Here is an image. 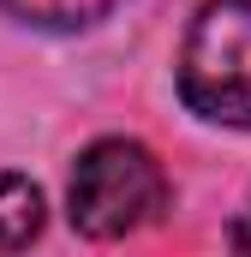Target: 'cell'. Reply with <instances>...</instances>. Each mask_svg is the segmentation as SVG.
Segmentation results:
<instances>
[{"instance_id": "obj_1", "label": "cell", "mask_w": 251, "mask_h": 257, "mask_svg": "<svg viewBox=\"0 0 251 257\" xmlns=\"http://www.w3.org/2000/svg\"><path fill=\"white\" fill-rule=\"evenodd\" d=\"M66 209H72V227L84 239H126L168 209V174L144 144L102 138L78 156Z\"/></svg>"}, {"instance_id": "obj_2", "label": "cell", "mask_w": 251, "mask_h": 257, "mask_svg": "<svg viewBox=\"0 0 251 257\" xmlns=\"http://www.w3.org/2000/svg\"><path fill=\"white\" fill-rule=\"evenodd\" d=\"M180 96L197 120L251 126V0H203L180 48Z\"/></svg>"}, {"instance_id": "obj_3", "label": "cell", "mask_w": 251, "mask_h": 257, "mask_svg": "<svg viewBox=\"0 0 251 257\" xmlns=\"http://www.w3.org/2000/svg\"><path fill=\"white\" fill-rule=\"evenodd\" d=\"M48 209H42V192L24 180V174H0V251H18L42 233Z\"/></svg>"}, {"instance_id": "obj_4", "label": "cell", "mask_w": 251, "mask_h": 257, "mask_svg": "<svg viewBox=\"0 0 251 257\" xmlns=\"http://www.w3.org/2000/svg\"><path fill=\"white\" fill-rule=\"evenodd\" d=\"M120 0H0L6 18L18 24H36V30H84L96 18H108Z\"/></svg>"}, {"instance_id": "obj_5", "label": "cell", "mask_w": 251, "mask_h": 257, "mask_svg": "<svg viewBox=\"0 0 251 257\" xmlns=\"http://www.w3.org/2000/svg\"><path fill=\"white\" fill-rule=\"evenodd\" d=\"M227 245H233V251H251V203L239 209V221L227 227Z\"/></svg>"}]
</instances>
